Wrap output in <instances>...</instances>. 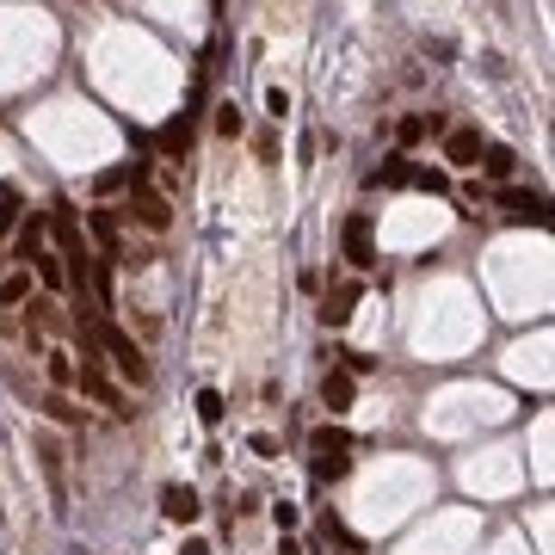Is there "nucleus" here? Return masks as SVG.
Returning <instances> with one entry per match:
<instances>
[{
  "label": "nucleus",
  "mask_w": 555,
  "mask_h": 555,
  "mask_svg": "<svg viewBox=\"0 0 555 555\" xmlns=\"http://www.w3.org/2000/svg\"><path fill=\"white\" fill-rule=\"evenodd\" d=\"M93 334H99V352L111 358V364H118V377H124V382H136V389H148V382H155V364H148V352H142L136 340L124 334V327H111V321H105V327H93Z\"/></svg>",
  "instance_id": "1"
},
{
  "label": "nucleus",
  "mask_w": 555,
  "mask_h": 555,
  "mask_svg": "<svg viewBox=\"0 0 555 555\" xmlns=\"http://www.w3.org/2000/svg\"><path fill=\"white\" fill-rule=\"evenodd\" d=\"M124 222H142L148 235H167L174 229V198L155 192L148 179H130V198H124Z\"/></svg>",
  "instance_id": "2"
},
{
  "label": "nucleus",
  "mask_w": 555,
  "mask_h": 555,
  "mask_svg": "<svg viewBox=\"0 0 555 555\" xmlns=\"http://www.w3.org/2000/svg\"><path fill=\"white\" fill-rule=\"evenodd\" d=\"M309 451H315V482H340V475L352 469V438L340 432V426H315Z\"/></svg>",
  "instance_id": "3"
},
{
  "label": "nucleus",
  "mask_w": 555,
  "mask_h": 555,
  "mask_svg": "<svg viewBox=\"0 0 555 555\" xmlns=\"http://www.w3.org/2000/svg\"><path fill=\"white\" fill-rule=\"evenodd\" d=\"M340 253H346L352 272L377 266V222H371V210H352L346 222H340Z\"/></svg>",
  "instance_id": "4"
},
{
  "label": "nucleus",
  "mask_w": 555,
  "mask_h": 555,
  "mask_svg": "<svg viewBox=\"0 0 555 555\" xmlns=\"http://www.w3.org/2000/svg\"><path fill=\"white\" fill-rule=\"evenodd\" d=\"M487 198L506 210L513 222H537V229L550 222V198H543V192H524V185H500V192H487Z\"/></svg>",
  "instance_id": "5"
},
{
  "label": "nucleus",
  "mask_w": 555,
  "mask_h": 555,
  "mask_svg": "<svg viewBox=\"0 0 555 555\" xmlns=\"http://www.w3.org/2000/svg\"><path fill=\"white\" fill-rule=\"evenodd\" d=\"M80 395H87V401H99V408H111V414H130V408H124V395H118V382L105 377L99 358H93V364H80Z\"/></svg>",
  "instance_id": "6"
},
{
  "label": "nucleus",
  "mask_w": 555,
  "mask_h": 555,
  "mask_svg": "<svg viewBox=\"0 0 555 555\" xmlns=\"http://www.w3.org/2000/svg\"><path fill=\"white\" fill-rule=\"evenodd\" d=\"M482 130H475V124H451V130H445V161H451V167H475V161H482Z\"/></svg>",
  "instance_id": "7"
},
{
  "label": "nucleus",
  "mask_w": 555,
  "mask_h": 555,
  "mask_svg": "<svg viewBox=\"0 0 555 555\" xmlns=\"http://www.w3.org/2000/svg\"><path fill=\"white\" fill-rule=\"evenodd\" d=\"M358 296H364V284H358V278H346L340 290H327V303H321V321H327V327H346L352 315H358Z\"/></svg>",
  "instance_id": "8"
},
{
  "label": "nucleus",
  "mask_w": 555,
  "mask_h": 555,
  "mask_svg": "<svg viewBox=\"0 0 555 555\" xmlns=\"http://www.w3.org/2000/svg\"><path fill=\"white\" fill-rule=\"evenodd\" d=\"M161 513H167L174 524H198L204 506H198V494H192V487H161Z\"/></svg>",
  "instance_id": "9"
},
{
  "label": "nucleus",
  "mask_w": 555,
  "mask_h": 555,
  "mask_svg": "<svg viewBox=\"0 0 555 555\" xmlns=\"http://www.w3.org/2000/svg\"><path fill=\"white\" fill-rule=\"evenodd\" d=\"M352 395H358V382H352L346 371H327V377H321V401H327V414H346Z\"/></svg>",
  "instance_id": "10"
},
{
  "label": "nucleus",
  "mask_w": 555,
  "mask_h": 555,
  "mask_svg": "<svg viewBox=\"0 0 555 555\" xmlns=\"http://www.w3.org/2000/svg\"><path fill=\"white\" fill-rule=\"evenodd\" d=\"M475 167H482L487 179H500V185H506V179H513V167H519V155H513L506 142H487V148H482V161H475Z\"/></svg>",
  "instance_id": "11"
},
{
  "label": "nucleus",
  "mask_w": 555,
  "mask_h": 555,
  "mask_svg": "<svg viewBox=\"0 0 555 555\" xmlns=\"http://www.w3.org/2000/svg\"><path fill=\"white\" fill-rule=\"evenodd\" d=\"M37 456H43V475H50V487H56V500H62V438L37 432Z\"/></svg>",
  "instance_id": "12"
},
{
  "label": "nucleus",
  "mask_w": 555,
  "mask_h": 555,
  "mask_svg": "<svg viewBox=\"0 0 555 555\" xmlns=\"http://www.w3.org/2000/svg\"><path fill=\"white\" fill-rule=\"evenodd\" d=\"M32 266H37V278H43V290L56 296L62 284H69V272H62V253H50V247H37L32 253Z\"/></svg>",
  "instance_id": "13"
},
{
  "label": "nucleus",
  "mask_w": 555,
  "mask_h": 555,
  "mask_svg": "<svg viewBox=\"0 0 555 555\" xmlns=\"http://www.w3.org/2000/svg\"><path fill=\"white\" fill-rule=\"evenodd\" d=\"M408 167H414V161H408V155L395 148V155H389L382 167H371V185H408Z\"/></svg>",
  "instance_id": "14"
},
{
  "label": "nucleus",
  "mask_w": 555,
  "mask_h": 555,
  "mask_svg": "<svg viewBox=\"0 0 555 555\" xmlns=\"http://www.w3.org/2000/svg\"><path fill=\"white\" fill-rule=\"evenodd\" d=\"M87 229H93V235H99V247L118 259V216H111V210H87Z\"/></svg>",
  "instance_id": "15"
},
{
  "label": "nucleus",
  "mask_w": 555,
  "mask_h": 555,
  "mask_svg": "<svg viewBox=\"0 0 555 555\" xmlns=\"http://www.w3.org/2000/svg\"><path fill=\"white\" fill-rule=\"evenodd\" d=\"M161 148H167L174 161H185V148H192V118H174V124L161 130Z\"/></svg>",
  "instance_id": "16"
},
{
  "label": "nucleus",
  "mask_w": 555,
  "mask_h": 555,
  "mask_svg": "<svg viewBox=\"0 0 555 555\" xmlns=\"http://www.w3.org/2000/svg\"><path fill=\"white\" fill-rule=\"evenodd\" d=\"M43 414L56 419V426H80V408H74L62 389H50V395H43Z\"/></svg>",
  "instance_id": "17"
},
{
  "label": "nucleus",
  "mask_w": 555,
  "mask_h": 555,
  "mask_svg": "<svg viewBox=\"0 0 555 555\" xmlns=\"http://www.w3.org/2000/svg\"><path fill=\"white\" fill-rule=\"evenodd\" d=\"M32 296V272H13V278H0V309H19Z\"/></svg>",
  "instance_id": "18"
},
{
  "label": "nucleus",
  "mask_w": 555,
  "mask_h": 555,
  "mask_svg": "<svg viewBox=\"0 0 555 555\" xmlns=\"http://www.w3.org/2000/svg\"><path fill=\"white\" fill-rule=\"evenodd\" d=\"M241 130H247L241 105H235V99H222V105H216V136H241Z\"/></svg>",
  "instance_id": "19"
},
{
  "label": "nucleus",
  "mask_w": 555,
  "mask_h": 555,
  "mask_svg": "<svg viewBox=\"0 0 555 555\" xmlns=\"http://www.w3.org/2000/svg\"><path fill=\"white\" fill-rule=\"evenodd\" d=\"M408 185H419V192H445L451 179H445V167H408Z\"/></svg>",
  "instance_id": "20"
},
{
  "label": "nucleus",
  "mask_w": 555,
  "mask_h": 555,
  "mask_svg": "<svg viewBox=\"0 0 555 555\" xmlns=\"http://www.w3.org/2000/svg\"><path fill=\"white\" fill-rule=\"evenodd\" d=\"M37 247H43V216H32V222L19 229V247H13V253H19V259H32Z\"/></svg>",
  "instance_id": "21"
},
{
  "label": "nucleus",
  "mask_w": 555,
  "mask_h": 555,
  "mask_svg": "<svg viewBox=\"0 0 555 555\" xmlns=\"http://www.w3.org/2000/svg\"><path fill=\"white\" fill-rule=\"evenodd\" d=\"M395 142H401V155H408L414 142H426V118H401V124H395Z\"/></svg>",
  "instance_id": "22"
},
{
  "label": "nucleus",
  "mask_w": 555,
  "mask_h": 555,
  "mask_svg": "<svg viewBox=\"0 0 555 555\" xmlns=\"http://www.w3.org/2000/svg\"><path fill=\"white\" fill-rule=\"evenodd\" d=\"M198 419H204V426H216V419H222V395H216V389H204V395H198Z\"/></svg>",
  "instance_id": "23"
},
{
  "label": "nucleus",
  "mask_w": 555,
  "mask_h": 555,
  "mask_svg": "<svg viewBox=\"0 0 555 555\" xmlns=\"http://www.w3.org/2000/svg\"><path fill=\"white\" fill-rule=\"evenodd\" d=\"M50 382H56V389H69V382H74V364H69V352H56V358H50Z\"/></svg>",
  "instance_id": "24"
},
{
  "label": "nucleus",
  "mask_w": 555,
  "mask_h": 555,
  "mask_svg": "<svg viewBox=\"0 0 555 555\" xmlns=\"http://www.w3.org/2000/svg\"><path fill=\"white\" fill-rule=\"evenodd\" d=\"M130 179H136V174H130V167H105V174H99V192H124Z\"/></svg>",
  "instance_id": "25"
},
{
  "label": "nucleus",
  "mask_w": 555,
  "mask_h": 555,
  "mask_svg": "<svg viewBox=\"0 0 555 555\" xmlns=\"http://www.w3.org/2000/svg\"><path fill=\"white\" fill-rule=\"evenodd\" d=\"M321 531H327V543H346V550H358V537H352V531H346V524H340V519H327V524H321Z\"/></svg>",
  "instance_id": "26"
},
{
  "label": "nucleus",
  "mask_w": 555,
  "mask_h": 555,
  "mask_svg": "<svg viewBox=\"0 0 555 555\" xmlns=\"http://www.w3.org/2000/svg\"><path fill=\"white\" fill-rule=\"evenodd\" d=\"M13 204H19V192H0V235H6V229H13V216H19Z\"/></svg>",
  "instance_id": "27"
},
{
  "label": "nucleus",
  "mask_w": 555,
  "mask_h": 555,
  "mask_svg": "<svg viewBox=\"0 0 555 555\" xmlns=\"http://www.w3.org/2000/svg\"><path fill=\"white\" fill-rule=\"evenodd\" d=\"M266 111H272V118H284V111H290V93H284V87H272V93H266Z\"/></svg>",
  "instance_id": "28"
},
{
  "label": "nucleus",
  "mask_w": 555,
  "mask_h": 555,
  "mask_svg": "<svg viewBox=\"0 0 555 555\" xmlns=\"http://www.w3.org/2000/svg\"><path fill=\"white\" fill-rule=\"evenodd\" d=\"M179 555H210V543H204V537H185V550H179Z\"/></svg>",
  "instance_id": "29"
}]
</instances>
